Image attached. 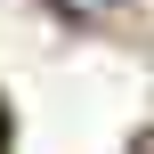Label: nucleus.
Instances as JSON below:
<instances>
[{
	"label": "nucleus",
	"instance_id": "obj_1",
	"mask_svg": "<svg viewBox=\"0 0 154 154\" xmlns=\"http://www.w3.org/2000/svg\"><path fill=\"white\" fill-rule=\"evenodd\" d=\"M57 8H65V16H81V24H122L138 0H57Z\"/></svg>",
	"mask_w": 154,
	"mask_h": 154
}]
</instances>
